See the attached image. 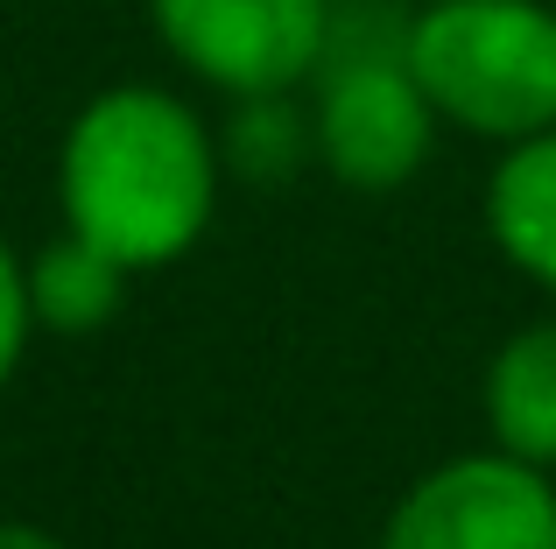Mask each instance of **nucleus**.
I'll return each instance as SVG.
<instances>
[{"mask_svg":"<svg viewBox=\"0 0 556 549\" xmlns=\"http://www.w3.org/2000/svg\"><path fill=\"white\" fill-rule=\"evenodd\" d=\"M218 135L163 85H106L78 106L56 149L64 226L127 274L184 261L218 212Z\"/></svg>","mask_w":556,"mask_h":549,"instance_id":"obj_1","label":"nucleus"},{"mask_svg":"<svg viewBox=\"0 0 556 549\" xmlns=\"http://www.w3.org/2000/svg\"><path fill=\"white\" fill-rule=\"evenodd\" d=\"M0 549H71V542L36 528V522H0Z\"/></svg>","mask_w":556,"mask_h":549,"instance_id":"obj_11","label":"nucleus"},{"mask_svg":"<svg viewBox=\"0 0 556 549\" xmlns=\"http://www.w3.org/2000/svg\"><path fill=\"white\" fill-rule=\"evenodd\" d=\"M380 549H556V472L501 444L444 458L394 500Z\"/></svg>","mask_w":556,"mask_h":549,"instance_id":"obj_5","label":"nucleus"},{"mask_svg":"<svg viewBox=\"0 0 556 549\" xmlns=\"http://www.w3.org/2000/svg\"><path fill=\"white\" fill-rule=\"evenodd\" d=\"M479 416H486V437L507 458H529V465L556 472V317L521 324L486 359Z\"/></svg>","mask_w":556,"mask_h":549,"instance_id":"obj_6","label":"nucleus"},{"mask_svg":"<svg viewBox=\"0 0 556 549\" xmlns=\"http://www.w3.org/2000/svg\"><path fill=\"white\" fill-rule=\"evenodd\" d=\"M486 233L507 254V268L556 296V127L501 149L486 177Z\"/></svg>","mask_w":556,"mask_h":549,"instance_id":"obj_7","label":"nucleus"},{"mask_svg":"<svg viewBox=\"0 0 556 549\" xmlns=\"http://www.w3.org/2000/svg\"><path fill=\"white\" fill-rule=\"evenodd\" d=\"M22 268H28V317H36V331H56V339H92V331H106L127 303V282H135L113 254H99L92 240H78L71 226H64V240L36 247Z\"/></svg>","mask_w":556,"mask_h":549,"instance_id":"obj_8","label":"nucleus"},{"mask_svg":"<svg viewBox=\"0 0 556 549\" xmlns=\"http://www.w3.org/2000/svg\"><path fill=\"white\" fill-rule=\"evenodd\" d=\"M339 0H149V28L190 78L226 99L296 92L317 78Z\"/></svg>","mask_w":556,"mask_h":549,"instance_id":"obj_4","label":"nucleus"},{"mask_svg":"<svg viewBox=\"0 0 556 549\" xmlns=\"http://www.w3.org/2000/svg\"><path fill=\"white\" fill-rule=\"evenodd\" d=\"M408 71L437 120L479 141L556 127V0H430L408 14Z\"/></svg>","mask_w":556,"mask_h":549,"instance_id":"obj_2","label":"nucleus"},{"mask_svg":"<svg viewBox=\"0 0 556 549\" xmlns=\"http://www.w3.org/2000/svg\"><path fill=\"white\" fill-rule=\"evenodd\" d=\"M388 0H339L317 64L311 135L317 163L353 191H402L437 149V106L408 71V22H388Z\"/></svg>","mask_w":556,"mask_h":549,"instance_id":"obj_3","label":"nucleus"},{"mask_svg":"<svg viewBox=\"0 0 556 549\" xmlns=\"http://www.w3.org/2000/svg\"><path fill=\"white\" fill-rule=\"evenodd\" d=\"M218 155H226V169L247 177V183H282L317 155L311 113L289 106V92L232 99V120H226V135H218Z\"/></svg>","mask_w":556,"mask_h":549,"instance_id":"obj_9","label":"nucleus"},{"mask_svg":"<svg viewBox=\"0 0 556 549\" xmlns=\"http://www.w3.org/2000/svg\"><path fill=\"white\" fill-rule=\"evenodd\" d=\"M28 331H36V317H28V268H22V254L0 240V387H8L14 367H22Z\"/></svg>","mask_w":556,"mask_h":549,"instance_id":"obj_10","label":"nucleus"}]
</instances>
